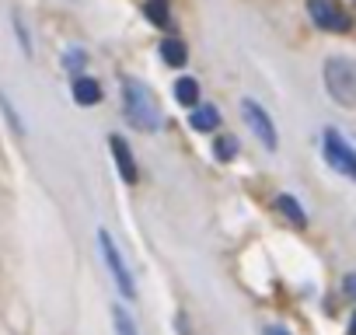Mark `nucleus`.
Instances as JSON below:
<instances>
[{"mask_svg": "<svg viewBox=\"0 0 356 335\" xmlns=\"http://www.w3.org/2000/svg\"><path fill=\"white\" fill-rule=\"evenodd\" d=\"M123 112H126V123L140 133H158L161 130V105L143 81L129 77L123 84Z\"/></svg>", "mask_w": 356, "mask_h": 335, "instance_id": "f257e3e1", "label": "nucleus"}, {"mask_svg": "<svg viewBox=\"0 0 356 335\" xmlns=\"http://www.w3.org/2000/svg\"><path fill=\"white\" fill-rule=\"evenodd\" d=\"M322 74H325V91L342 108H356V63L349 56H328Z\"/></svg>", "mask_w": 356, "mask_h": 335, "instance_id": "f03ea898", "label": "nucleus"}, {"mask_svg": "<svg viewBox=\"0 0 356 335\" xmlns=\"http://www.w3.org/2000/svg\"><path fill=\"white\" fill-rule=\"evenodd\" d=\"M98 248H101V262H105V269L112 276V283L119 287V294L123 297H136L133 272H129V265H126V258H123V252H119V245L112 241L109 231H98Z\"/></svg>", "mask_w": 356, "mask_h": 335, "instance_id": "7ed1b4c3", "label": "nucleus"}, {"mask_svg": "<svg viewBox=\"0 0 356 335\" xmlns=\"http://www.w3.org/2000/svg\"><path fill=\"white\" fill-rule=\"evenodd\" d=\"M322 154H325V161L335 168L339 175H346V179L356 182V150H353L335 130H325V136H322Z\"/></svg>", "mask_w": 356, "mask_h": 335, "instance_id": "20e7f679", "label": "nucleus"}, {"mask_svg": "<svg viewBox=\"0 0 356 335\" xmlns=\"http://www.w3.org/2000/svg\"><path fill=\"white\" fill-rule=\"evenodd\" d=\"M241 116H244L248 130L255 133V140H262V147H266V150H276V126H273L269 112H266L259 101L244 98V101H241Z\"/></svg>", "mask_w": 356, "mask_h": 335, "instance_id": "39448f33", "label": "nucleus"}, {"mask_svg": "<svg viewBox=\"0 0 356 335\" xmlns=\"http://www.w3.org/2000/svg\"><path fill=\"white\" fill-rule=\"evenodd\" d=\"M308 11L322 32H349V14L339 8V0H311Z\"/></svg>", "mask_w": 356, "mask_h": 335, "instance_id": "423d86ee", "label": "nucleus"}, {"mask_svg": "<svg viewBox=\"0 0 356 335\" xmlns=\"http://www.w3.org/2000/svg\"><path fill=\"white\" fill-rule=\"evenodd\" d=\"M109 147H112V157H116V164H119L123 182H136V161H133V154H129L126 140H123L119 133H112V136H109Z\"/></svg>", "mask_w": 356, "mask_h": 335, "instance_id": "0eeeda50", "label": "nucleus"}, {"mask_svg": "<svg viewBox=\"0 0 356 335\" xmlns=\"http://www.w3.org/2000/svg\"><path fill=\"white\" fill-rule=\"evenodd\" d=\"M189 126H192L196 133H210V130L220 126V112H217L213 105H196V108L189 112Z\"/></svg>", "mask_w": 356, "mask_h": 335, "instance_id": "6e6552de", "label": "nucleus"}, {"mask_svg": "<svg viewBox=\"0 0 356 335\" xmlns=\"http://www.w3.org/2000/svg\"><path fill=\"white\" fill-rule=\"evenodd\" d=\"M70 91H74V101H77V105H98V101H101V84H98L94 77L77 74Z\"/></svg>", "mask_w": 356, "mask_h": 335, "instance_id": "1a4fd4ad", "label": "nucleus"}, {"mask_svg": "<svg viewBox=\"0 0 356 335\" xmlns=\"http://www.w3.org/2000/svg\"><path fill=\"white\" fill-rule=\"evenodd\" d=\"M161 60H165L168 67H182V63L189 60L185 42H182V39H165V42H161Z\"/></svg>", "mask_w": 356, "mask_h": 335, "instance_id": "9d476101", "label": "nucleus"}, {"mask_svg": "<svg viewBox=\"0 0 356 335\" xmlns=\"http://www.w3.org/2000/svg\"><path fill=\"white\" fill-rule=\"evenodd\" d=\"M175 98L185 105V108H196L199 105V84L192 77H178L175 81Z\"/></svg>", "mask_w": 356, "mask_h": 335, "instance_id": "9b49d317", "label": "nucleus"}, {"mask_svg": "<svg viewBox=\"0 0 356 335\" xmlns=\"http://www.w3.org/2000/svg\"><path fill=\"white\" fill-rule=\"evenodd\" d=\"M276 210L290 216L293 227H304V223H308V213H304V210L297 206V199H293V196H276Z\"/></svg>", "mask_w": 356, "mask_h": 335, "instance_id": "f8f14e48", "label": "nucleus"}, {"mask_svg": "<svg viewBox=\"0 0 356 335\" xmlns=\"http://www.w3.org/2000/svg\"><path fill=\"white\" fill-rule=\"evenodd\" d=\"M112 325H116V335H140L136 321L129 318V311L123 304H112Z\"/></svg>", "mask_w": 356, "mask_h": 335, "instance_id": "ddd939ff", "label": "nucleus"}, {"mask_svg": "<svg viewBox=\"0 0 356 335\" xmlns=\"http://www.w3.org/2000/svg\"><path fill=\"white\" fill-rule=\"evenodd\" d=\"M143 14H147L150 21H154L158 28H165V25L171 21V14H168V4H165V0H150V4L143 8Z\"/></svg>", "mask_w": 356, "mask_h": 335, "instance_id": "4468645a", "label": "nucleus"}, {"mask_svg": "<svg viewBox=\"0 0 356 335\" xmlns=\"http://www.w3.org/2000/svg\"><path fill=\"white\" fill-rule=\"evenodd\" d=\"M0 112H4V119H8V126L18 133V136H25V123L18 119V108L11 105V98L8 94H0Z\"/></svg>", "mask_w": 356, "mask_h": 335, "instance_id": "2eb2a0df", "label": "nucleus"}, {"mask_svg": "<svg viewBox=\"0 0 356 335\" xmlns=\"http://www.w3.org/2000/svg\"><path fill=\"white\" fill-rule=\"evenodd\" d=\"M84 63H87V52H84V49H67V52H63V67H67L74 77L84 70Z\"/></svg>", "mask_w": 356, "mask_h": 335, "instance_id": "dca6fc26", "label": "nucleus"}, {"mask_svg": "<svg viewBox=\"0 0 356 335\" xmlns=\"http://www.w3.org/2000/svg\"><path fill=\"white\" fill-rule=\"evenodd\" d=\"M213 154H217L220 161H234V157H238V140H234V136H220V140L213 143Z\"/></svg>", "mask_w": 356, "mask_h": 335, "instance_id": "f3484780", "label": "nucleus"}, {"mask_svg": "<svg viewBox=\"0 0 356 335\" xmlns=\"http://www.w3.org/2000/svg\"><path fill=\"white\" fill-rule=\"evenodd\" d=\"M342 290H346L349 301H356V272H349V276L342 279Z\"/></svg>", "mask_w": 356, "mask_h": 335, "instance_id": "a211bd4d", "label": "nucleus"}, {"mask_svg": "<svg viewBox=\"0 0 356 335\" xmlns=\"http://www.w3.org/2000/svg\"><path fill=\"white\" fill-rule=\"evenodd\" d=\"M262 335H290V332H286V328H276V325H269Z\"/></svg>", "mask_w": 356, "mask_h": 335, "instance_id": "6ab92c4d", "label": "nucleus"}, {"mask_svg": "<svg viewBox=\"0 0 356 335\" xmlns=\"http://www.w3.org/2000/svg\"><path fill=\"white\" fill-rule=\"evenodd\" d=\"M349 335H356V314H353V321H349Z\"/></svg>", "mask_w": 356, "mask_h": 335, "instance_id": "aec40b11", "label": "nucleus"}, {"mask_svg": "<svg viewBox=\"0 0 356 335\" xmlns=\"http://www.w3.org/2000/svg\"><path fill=\"white\" fill-rule=\"evenodd\" d=\"M353 4H356V0H353Z\"/></svg>", "mask_w": 356, "mask_h": 335, "instance_id": "412c9836", "label": "nucleus"}]
</instances>
